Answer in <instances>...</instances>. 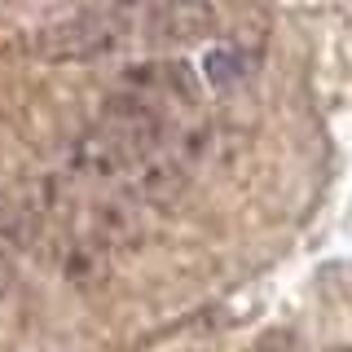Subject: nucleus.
<instances>
[{"instance_id": "obj_1", "label": "nucleus", "mask_w": 352, "mask_h": 352, "mask_svg": "<svg viewBox=\"0 0 352 352\" xmlns=\"http://www.w3.org/2000/svg\"><path fill=\"white\" fill-rule=\"evenodd\" d=\"M137 14L119 5H102V9H80V14H66L58 22H49L44 31H36V53L49 62H84V58H102V53L119 49Z\"/></svg>"}, {"instance_id": "obj_5", "label": "nucleus", "mask_w": 352, "mask_h": 352, "mask_svg": "<svg viewBox=\"0 0 352 352\" xmlns=\"http://www.w3.org/2000/svg\"><path fill=\"white\" fill-rule=\"evenodd\" d=\"M71 168L80 176H88V181H124L137 163H132L102 128H93L71 146Z\"/></svg>"}, {"instance_id": "obj_8", "label": "nucleus", "mask_w": 352, "mask_h": 352, "mask_svg": "<svg viewBox=\"0 0 352 352\" xmlns=\"http://www.w3.org/2000/svg\"><path fill=\"white\" fill-rule=\"evenodd\" d=\"M256 352H300V339L291 330H269V335H260Z\"/></svg>"}, {"instance_id": "obj_7", "label": "nucleus", "mask_w": 352, "mask_h": 352, "mask_svg": "<svg viewBox=\"0 0 352 352\" xmlns=\"http://www.w3.org/2000/svg\"><path fill=\"white\" fill-rule=\"evenodd\" d=\"M242 75H247V62H242L238 49H207L203 58V80L212 88H234Z\"/></svg>"}, {"instance_id": "obj_9", "label": "nucleus", "mask_w": 352, "mask_h": 352, "mask_svg": "<svg viewBox=\"0 0 352 352\" xmlns=\"http://www.w3.org/2000/svg\"><path fill=\"white\" fill-rule=\"evenodd\" d=\"M14 278H18V256H9V251L0 247V295L14 291Z\"/></svg>"}, {"instance_id": "obj_3", "label": "nucleus", "mask_w": 352, "mask_h": 352, "mask_svg": "<svg viewBox=\"0 0 352 352\" xmlns=\"http://www.w3.org/2000/svg\"><path fill=\"white\" fill-rule=\"evenodd\" d=\"M137 27L146 31V40L159 44H190L216 31V9L194 5V0H172V5H150L137 14Z\"/></svg>"}, {"instance_id": "obj_4", "label": "nucleus", "mask_w": 352, "mask_h": 352, "mask_svg": "<svg viewBox=\"0 0 352 352\" xmlns=\"http://www.w3.org/2000/svg\"><path fill=\"white\" fill-rule=\"evenodd\" d=\"M185 190H190V168L168 150L141 159L137 168L128 172V203L137 198V203H146V207H172V203H181Z\"/></svg>"}, {"instance_id": "obj_6", "label": "nucleus", "mask_w": 352, "mask_h": 352, "mask_svg": "<svg viewBox=\"0 0 352 352\" xmlns=\"http://www.w3.org/2000/svg\"><path fill=\"white\" fill-rule=\"evenodd\" d=\"M93 242L97 247H124L137 242V216L128 198H106L93 207Z\"/></svg>"}, {"instance_id": "obj_2", "label": "nucleus", "mask_w": 352, "mask_h": 352, "mask_svg": "<svg viewBox=\"0 0 352 352\" xmlns=\"http://www.w3.org/2000/svg\"><path fill=\"white\" fill-rule=\"evenodd\" d=\"M97 128H102L132 163L159 154L163 141H168L163 110L150 106V102H141V97H132V93H115V97H110L106 110H102V119H97Z\"/></svg>"}, {"instance_id": "obj_10", "label": "nucleus", "mask_w": 352, "mask_h": 352, "mask_svg": "<svg viewBox=\"0 0 352 352\" xmlns=\"http://www.w3.org/2000/svg\"><path fill=\"white\" fill-rule=\"evenodd\" d=\"M330 352H352V348H330Z\"/></svg>"}]
</instances>
